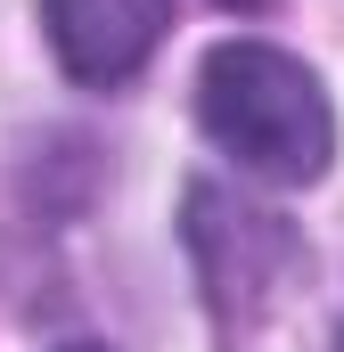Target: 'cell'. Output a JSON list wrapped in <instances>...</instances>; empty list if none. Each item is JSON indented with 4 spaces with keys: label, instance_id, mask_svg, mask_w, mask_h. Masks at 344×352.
Returning <instances> with one entry per match:
<instances>
[{
    "label": "cell",
    "instance_id": "cell-2",
    "mask_svg": "<svg viewBox=\"0 0 344 352\" xmlns=\"http://www.w3.org/2000/svg\"><path fill=\"white\" fill-rule=\"evenodd\" d=\"M41 25L74 82H123L164 41L172 0H41Z\"/></svg>",
    "mask_w": 344,
    "mask_h": 352
},
{
    "label": "cell",
    "instance_id": "cell-4",
    "mask_svg": "<svg viewBox=\"0 0 344 352\" xmlns=\"http://www.w3.org/2000/svg\"><path fill=\"white\" fill-rule=\"evenodd\" d=\"M66 352H107V344H66Z\"/></svg>",
    "mask_w": 344,
    "mask_h": 352
},
{
    "label": "cell",
    "instance_id": "cell-1",
    "mask_svg": "<svg viewBox=\"0 0 344 352\" xmlns=\"http://www.w3.org/2000/svg\"><path fill=\"white\" fill-rule=\"evenodd\" d=\"M197 115L222 156H238L246 173L279 180V188L320 180L336 156L328 90L312 82V66H295L270 41H222L197 74Z\"/></svg>",
    "mask_w": 344,
    "mask_h": 352
},
{
    "label": "cell",
    "instance_id": "cell-3",
    "mask_svg": "<svg viewBox=\"0 0 344 352\" xmlns=\"http://www.w3.org/2000/svg\"><path fill=\"white\" fill-rule=\"evenodd\" d=\"M222 8H270V0H222Z\"/></svg>",
    "mask_w": 344,
    "mask_h": 352
},
{
    "label": "cell",
    "instance_id": "cell-5",
    "mask_svg": "<svg viewBox=\"0 0 344 352\" xmlns=\"http://www.w3.org/2000/svg\"><path fill=\"white\" fill-rule=\"evenodd\" d=\"M336 352H344V344H336Z\"/></svg>",
    "mask_w": 344,
    "mask_h": 352
}]
</instances>
